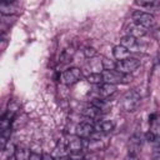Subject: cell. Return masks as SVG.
Here are the masks:
<instances>
[{
  "label": "cell",
  "mask_w": 160,
  "mask_h": 160,
  "mask_svg": "<svg viewBox=\"0 0 160 160\" xmlns=\"http://www.w3.org/2000/svg\"><path fill=\"white\" fill-rule=\"evenodd\" d=\"M81 112H82V115L84 116H86L88 119H96L100 114H101V110L100 109H98V108H95L94 105H90V106H85L82 110H81Z\"/></svg>",
  "instance_id": "14"
},
{
  "label": "cell",
  "mask_w": 160,
  "mask_h": 160,
  "mask_svg": "<svg viewBox=\"0 0 160 160\" xmlns=\"http://www.w3.org/2000/svg\"><path fill=\"white\" fill-rule=\"evenodd\" d=\"M29 160H44V159H42V154H39V152H31Z\"/></svg>",
  "instance_id": "27"
},
{
  "label": "cell",
  "mask_w": 160,
  "mask_h": 160,
  "mask_svg": "<svg viewBox=\"0 0 160 160\" xmlns=\"http://www.w3.org/2000/svg\"><path fill=\"white\" fill-rule=\"evenodd\" d=\"M72 56H74V50L72 49H65L60 55V61L61 62H69V61H71Z\"/></svg>",
  "instance_id": "20"
},
{
  "label": "cell",
  "mask_w": 160,
  "mask_h": 160,
  "mask_svg": "<svg viewBox=\"0 0 160 160\" xmlns=\"http://www.w3.org/2000/svg\"><path fill=\"white\" fill-rule=\"evenodd\" d=\"M91 105H94L95 108H98V109L102 110V109H104V106H105V101H104L102 99H94V100H92V102H91Z\"/></svg>",
  "instance_id": "25"
},
{
  "label": "cell",
  "mask_w": 160,
  "mask_h": 160,
  "mask_svg": "<svg viewBox=\"0 0 160 160\" xmlns=\"http://www.w3.org/2000/svg\"><path fill=\"white\" fill-rule=\"evenodd\" d=\"M140 148H141V144H140L139 138H136V136L130 138V140H129V154L136 156Z\"/></svg>",
  "instance_id": "17"
},
{
  "label": "cell",
  "mask_w": 160,
  "mask_h": 160,
  "mask_svg": "<svg viewBox=\"0 0 160 160\" xmlns=\"http://www.w3.org/2000/svg\"><path fill=\"white\" fill-rule=\"evenodd\" d=\"M159 2H156V1H150V0H148V1H136V5H139V6H145V8H151V6H156Z\"/></svg>",
  "instance_id": "24"
},
{
  "label": "cell",
  "mask_w": 160,
  "mask_h": 160,
  "mask_svg": "<svg viewBox=\"0 0 160 160\" xmlns=\"http://www.w3.org/2000/svg\"><path fill=\"white\" fill-rule=\"evenodd\" d=\"M94 132H95V126H94L92 119H88V121L80 122L79 125H76V129H75L76 136L81 139H90Z\"/></svg>",
  "instance_id": "4"
},
{
  "label": "cell",
  "mask_w": 160,
  "mask_h": 160,
  "mask_svg": "<svg viewBox=\"0 0 160 160\" xmlns=\"http://www.w3.org/2000/svg\"><path fill=\"white\" fill-rule=\"evenodd\" d=\"M98 92H99V96L101 99H106V98H109V96H111V95H114L116 92V85H111V84L104 82L102 85H100Z\"/></svg>",
  "instance_id": "9"
},
{
  "label": "cell",
  "mask_w": 160,
  "mask_h": 160,
  "mask_svg": "<svg viewBox=\"0 0 160 160\" xmlns=\"http://www.w3.org/2000/svg\"><path fill=\"white\" fill-rule=\"evenodd\" d=\"M112 54H114V58L118 59V60H124V59L130 58V56H129V54H130L129 50H128L126 48L121 46V45H116V46H114V49H112Z\"/></svg>",
  "instance_id": "13"
},
{
  "label": "cell",
  "mask_w": 160,
  "mask_h": 160,
  "mask_svg": "<svg viewBox=\"0 0 160 160\" xmlns=\"http://www.w3.org/2000/svg\"><path fill=\"white\" fill-rule=\"evenodd\" d=\"M120 45L124 46V48H126L128 50H131V49L136 48L138 41H136V39H135L134 36L125 35V36H122V38L120 39Z\"/></svg>",
  "instance_id": "15"
},
{
  "label": "cell",
  "mask_w": 160,
  "mask_h": 160,
  "mask_svg": "<svg viewBox=\"0 0 160 160\" xmlns=\"http://www.w3.org/2000/svg\"><path fill=\"white\" fill-rule=\"evenodd\" d=\"M146 32H148V30H146L145 28H142V26H140V25H138V24H135V22H131V24L128 26V35L134 36L135 39L144 36Z\"/></svg>",
  "instance_id": "10"
},
{
  "label": "cell",
  "mask_w": 160,
  "mask_h": 160,
  "mask_svg": "<svg viewBox=\"0 0 160 160\" xmlns=\"http://www.w3.org/2000/svg\"><path fill=\"white\" fill-rule=\"evenodd\" d=\"M145 139H146L149 142H154V141L158 140V135H156L154 131H148V132L145 134Z\"/></svg>",
  "instance_id": "26"
},
{
  "label": "cell",
  "mask_w": 160,
  "mask_h": 160,
  "mask_svg": "<svg viewBox=\"0 0 160 160\" xmlns=\"http://www.w3.org/2000/svg\"><path fill=\"white\" fill-rule=\"evenodd\" d=\"M102 68L105 69V70H115V68H116V61L115 62H111L109 59H102Z\"/></svg>",
  "instance_id": "21"
},
{
  "label": "cell",
  "mask_w": 160,
  "mask_h": 160,
  "mask_svg": "<svg viewBox=\"0 0 160 160\" xmlns=\"http://www.w3.org/2000/svg\"><path fill=\"white\" fill-rule=\"evenodd\" d=\"M30 150H28L24 146H18L16 150H15V154H14V158L15 160H29L30 159Z\"/></svg>",
  "instance_id": "16"
},
{
  "label": "cell",
  "mask_w": 160,
  "mask_h": 160,
  "mask_svg": "<svg viewBox=\"0 0 160 160\" xmlns=\"http://www.w3.org/2000/svg\"><path fill=\"white\" fill-rule=\"evenodd\" d=\"M56 160H70V158H69V155H66V156H61V158H59Z\"/></svg>",
  "instance_id": "29"
},
{
  "label": "cell",
  "mask_w": 160,
  "mask_h": 160,
  "mask_svg": "<svg viewBox=\"0 0 160 160\" xmlns=\"http://www.w3.org/2000/svg\"><path fill=\"white\" fill-rule=\"evenodd\" d=\"M96 50L94 49V48H91V46H88V48H85L84 49V55L88 58V59H91V58H94V56H96Z\"/></svg>",
  "instance_id": "22"
},
{
  "label": "cell",
  "mask_w": 160,
  "mask_h": 160,
  "mask_svg": "<svg viewBox=\"0 0 160 160\" xmlns=\"http://www.w3.org/2000/svg\"><path fill=\"white\" fill-rule=\"evenodd\" d=\"M106 141L105 140H101L100 138H94V139H90L88 140L86 139V149L89 151H99V150H102L104 148H106Z\"/></svg>",
  "instance_id": "8"
},
{
  "label": "cell",
  "mask_w": 160,
  "mask_h": 160,
  "mask_svg": "<svg viewBox=\"0 0 160 160\" xmlns=\"http://www.w3.org/2000/svg\"><path fill=\"white\" fill-rule=\"evenodd\" d=\"M42 159L44 160H52V155H50V154H42Z\"/></svg>",
  "instance_id": "28"
},
{
  "label": "cell",
  "mask_w": 160,
  "mask_h": 160,
  "mask_svg": "<svg viewBox=\"0 0 160 160\" xmlns=\"http://www.w3.org/2000/svg\"><path fill=\"white\" fill-rule=\"evenodd\" d=\"M81 78V71L79 68H69L61 74V81L65 85H72L78 82Z\"/></svg>",
  "instance_id": "6"
},
{
  "label": "cell",
  "mask_w": 160,
  "mask_h": 160,
  "mask_svg": "<svg viewBox=\"0 0 160 160\" xmlns=\"http://www.w3.org/2000/svg\"><path fill=\"white\" fill-rule=\"evenodd\" d=\"M82 149H86V139H81V138H74L71 140H69L68 142V150L70 152H75V151H81Z\"/></svg>",
  "instance_id": "7"
},
{
  "label": "cell",
  "mask_w": 160,
  "mask_h": 160,
  "mask_svg": "<svg viewBox=\"0 0 160 160\" xmlns=\"http://www.w3.org/2000/svg\"><path fill=\"white\" fill-rule=\"evenodd\" d=\"M132 20L135 24H138L145 29H148L155 24V19L151 14L145 12V11H140V10H136L132 12Z\"/></svg>",
  "instance_id": "5"
},
{
  "label": "cell",
  "mask_w": 160,
  "mask_h": 160,
  "mask_svg": "<svg viewBox=\"0 0 160 160\" xmlns=\"http://www.w3.org/2000/svg\"><path fill=\"white\" fill-rule=\"evenodd\" d=\"M66 150H68V146H65L62 142H59L55 148H54V150H52V158H56V159H59V158H61V156H66L68 154H66Z\"/></svg>",
  "instance_id": "18"
},
{
  "label": "cell",
  "mask_w": 160,
  "mask_h": 160,
  "mask_svg": "<svg viewBox=\"0 0 160 160\" xmlns=\"http://www.w3.org/2000/svg\"><path fill=\"white\" fill-rule=\"evenodd\" d=\"M141 102V96L136 90H130L122 96V108L128 112H134L138 110Z\"/></svg>",
  "instance_id": "1"
},
{
  "label": "cell",
  "mask_w": 160,
  "mask_h": 160,
  "mask_svg": "<svg viewBox=\"0 0 160 160\" xmlns=\"http://www.w3.org/2000/svg\"><path fill=\"white\" fill-rule=\"evenodd\" d=\"M128 160H138V159H136L134 155H130V159H128Z\"/></svg>",
  "instance_id": "30"
},
{
  "label": "cell",
  "mask_w": 160,
  "mask_h": 160,
  "mask_svg": "<svg viewBox=\"0 0 160 160\" xmlns=\"http://www.w3.org/2000/svg\"><path fill=\"white\" fill-rule=\"evenodd\" d=\"M86 80H88V82L94 84V85H99V84L104 82L102 74H100V72H91V74H89L86 76Z\"/></svg>",
  "instance_id": "19"
},
{
  "label": "cell",
  "mask_w": 160,
  "mask_h": 160,
  "mask_svg": "<svg viewBox=\"0 0 160 160\" xmlns=\"http://www.w3.org/2000/svg\"><path fill=\"white\" fill-rule=\"evenodd\" d=\"M115 128V122L111 121V120H104V121H100L96 126H95V131L98 132H101V134H109L114 130Z\"/></svg>",
  "instance_id": "12"
},
{
  "label": "cell",
  "mask_w": 160,
  "mask_h": 160,
  "mask_svg": "<svg viewBox=\"0 0 160 160\" xmlns=\"http://www.w3.org/2000/svg\"><path fill=\"white\" fill-rule=\"evenodd\" d=\"M140 66V60L136 58H128L124 60H118L116 61V68L115 70L122 74H130L134 70H136Z\"/></svg>",
  "instance_id": "3"
},
{
  "label": "cell",
  "mask_w": 160,
  "mask_h": 160,
  "mask_svg": "<svg viewBox=\"0 0 160 160\" xmlns=\"http://www.w3.org/2000/svg\"><path fill=\"white\" fill-rule=\"evenodd\" d=\"M15 150H16L15 145L11 144V142H8V145H6V148L2 150V152H5V154L9 156V155H14V154H15Z\"/></svg>",
  "instance_id": "23"
},
{
  "label": "cell",
  "mask_w": 160,
  "mask_h": 160,
  "mask_svg": "<svg viewBox=\"0 0 160 160\" xmlns=\"http://www.w3.org/2000/svg\"><path fill=\"white\" fill-rule=\"evenodd\" d=\"M18 10H19L18 4L14 2V1H11V2L8 1V2H1L0 4V12L2 15H14V14L18 12Z\"/></svg>",
  "instance_id": "11"
},
{
  "label": "cell",
  "mask_w": 160,
  "mask_h": 160,
  "mask_svg": "<svg viewBox=\"0 0 160 160\" xmlns=\"http://www.w3.org/2000/svg\"><path fill=\"white\" fill-rule=\"evenodd\" d=\"M101 74H102V78H104V82L111 84V85L125 84V82H129V81L132 80L130 74H122V72H119L116 70H105Z\"/></svg>",
  "instance_id": "2"
}]
</instances>
